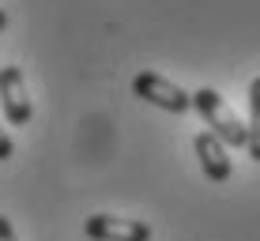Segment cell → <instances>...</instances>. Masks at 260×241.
Listing matches in <instances>:
<instances>
[{
  "instance_id": "cell-3",
  "label": "cell",
  "mask_w": 260,
  "mask_h": 241,
  "mask_svg": "<svg viewBox=\"0 0 260 241\" xmlns=\"http://www.w3.org/2000/svg\"><path fill=\"white\" fill-rule=\"evenodd\" d=\"M0 110H4L8 124H30L34 117V106H30V94H26V79H23V68L19 64H4L0 68Z\"/></svg>"
},
{
  "instance_id": "cell-4",
  "label": "cell",
  "mask_w": 260,
  "mask_h": 241,
  "mask_svg": "<svg viewBox=\"0 0 260 241\" xmlns=\"http://www.w3.org/2000/svg\"><path fill=\"white\" fill-rule=\"evenodd\" d=\"M83 234L91 241H151V226L124 215H91L83 222Z\"/></svg>"
},
{
  "instance_id": "cell-7",
  "label": "cell",
  "mask_w": 260,
  "mask_h": 241,
  "mask_svg": "<svg viewBox=\"0 0 260 241\" xmlns=\"http://www.w3.org/2000/svg\"><path fill=\"white\" fill-rule=\"evenodd\" d=\"M12 155H15V144H12V136H8V132L0 128V162H8Z\"/></svg>"
},
{
  "instance_id": "cell-5",
  "label": "cell",
  "mask_w": 260,
  "mask_h": 241,
  "mask_svg": "<svg viewBox=\"0 0 260 241\" xmlns=\"http://www.w3.org/2000/svg\"><path fill=\"white\" fill-rule=\"evenodd\" d=\"M192 147H196V158H200V169H204V177L215 185H226L230 177H234V162H230V155H226V144H222L219 136H211V132H200V136L192 140Z\"/></svg>"
},
{
  "instance_id": "cell-9",
  "label": "cell",
  "mask_w": 260,
  "mask_h": 241,
  "mask_svg": "<svg viewBox=\"0 0 260 241\" xmlns=\"http://www.w3.org/2000/svg\"><path fill=\"white\" fill-rule=\"evenodd\" d=\"M4 26H8V12L0 8V34H4Z\"/></svg>"
},
{
  "instance_id": "cell-8",
  "label": "cell",
  "mask_w": 260,
  "mask_h": 241,
  "mask_svg": "<svg viewBox=\"0 0 260 241\" xmlns=\"http://www.w3.org/2000/svg\"><path fill=\"white\" fill-rule=\"evenodd\" d=\"M0 241H19V237H15V226L4 215H0Z\"/></svg>"
},
{
  "instance_id": "cell-2",
  "label": "cell",
  "mask_w": 260,
  "mask_h": 241,
  "mask_svg": "<svg viewBox=\"0 0 260 241\" xmlns=\"http://www.w3.org/2000/svg\"><path fill=\"white\" fill-rule=\"evenodd\" d=\"M132 94L151 102V106H158V110H166V113H189L192 110V94L185 87H177L174 79L158 76V72H140L132 79Z\"/></svg>"
},
{
  "instance_id": "cell-1",
  "label": "cell",
  "mask_w": 260,
  "mask_h": 241,
  "mask_svg": "<svg viewBox=\"0 0 260 241\" xmlns=\"http://www.w3.org/2000/svg\"><path fill=\"white\" fill-rule=\"evenodd\" d=\"M192 110L204 117V124H208L211 136H219L226 147H245V140H249L245 121L230 110L226 98L215 91V87H200V91H192Z\"/></svg>"
},
{
  "instance_id": "cell-6",
  "label": "cell",
  "mask_w": 260,
  "mask_h": 241,
  "mask_svg": "<svg viewBox=\"0 0 260 241\" xmlns=\"http://www.w3.org/2000/svg\"><path fill=\"white\" fill-rule=\"evenodd\" d=\"M249 140H245V147H249V155H253V162H260V76L249 83Z\"/></svg>"
}]
</instances>
